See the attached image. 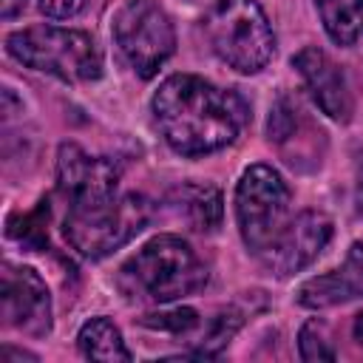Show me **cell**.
Here are the masks:
<instances>
[{
    "instance_id": "2e32d148",
    "label": "cell",
    "mask_w": 363,
    "mask_h": 363,
    "mask_svg": "<svg viewBox=\"0 0 363 363\" xmlns=\"http://www.w3.org/2000/svg\"><path fill=\"white\" fill-rule=\"evenodd\" d=\"M244 326V312L238 309V306H227V309H221L210 323H207V329H204V335H201V343H199V349L193 352L196 357H216L233 337H235V332Z\"/></svg>"
},
{
    "instance_id": "5b68a950",
    "label": "cell",
    "mask_w": 363,
    "mask_h": 363,
    "mask_svg": "<svg viewBox=\"0 0 363 363\" xmlns=\"http://www.w3.org/2000/svg\"><path fill=\"white\" fill-rule=\"evenodd\" d=\"M150 204L139 193L108 196L85 204H68L62 233L68 244L85 258H105L125 247L136 233L145 230Z\"/></svg>"
},
{
    "instance_id": "8992f818",
    "label": "cell",
    "mask_w": 363,
    "mask_h": 363,
    "mask_svg": "<svg viewBox=\"0 0 363 363\" xmlns=\"http://www.w3.org/2000/svg\"><path fill=\"white\" fill-rule=\"evenodd\" d=\"M292 193L269 164H250L235 187V221L250 252L261 255L289 221Z\"/></svg>"
},
{
    "instance_id": "ac0fdd59",
    "label": "cell",
    "mask_w": 363,
    "mask_h": 363,
    "mask_svg": "<svg viewBox=\"0 0 363 363\" xmlns=\"http://www.w3.org/2000/svg\"><path fill=\"white\" fill-rule=\"evenodd\" d=\"M298 119H301V108L295 99H289L286 94H281L272 108H269V119H267V136L269 142L284 145L295 130H298Z\"/></svg>"
},
{
    "instance_id": "3957f363",
    "label": "cell",
    "mask_w": 363,
    "mask_h": 363,
    "mask_svg": "<svg viewBox=\"0 0 363 363\" xmlns=\"http://www.w3.org/2000/svg\"><path fill=\"white\" fill-rule=\"evenodd\" d=\"M6 51L31 71L62 82H94L102 77V54L88 31L60 26H28L6 40Z\"/></svg>"
},
{
    "instance_id": "9c48e42d",
    "label": "cell",
    "mask_w": 363,
    "mask_h": 363,
    "mask_svg": "<svg viewBox=\"0 0 363 363\" xmlns=\"http://www.w3.org/2000/svg\"><path fill=\"white\" fill-rule=\"evenodd\" d=\"M332 218L318 210H303L278 233V238L258 255L275 278H289L306 269L332 241Z\"/></svg>"
},
{
    "instance_id": "d6986e66",
    "label": "cell",
    "mask_w": 363,
    "mask_h": 363,
    "mask_svg": "<svg viewBox=\"0 0 363 363\" xmlns=\"http://www.w3.org/2000/svg\"><path fill=\"white\" fill-rule=\"evenodd\" d=\"M298 352H301V357L309 360V363H315V360H335V357H337L335 349H332V343H329V337H326L323 323H318V320H309V323L301 326Z\"/></svg>"
},
{
    "instance_id": "30bf717a",
    "label": "cell",
    "mask_w": 363,
    "mask_h": 363,
    "mask_svg": "<svg viewBox=\"0 0 363 363\" xmlns=\"http://www.w3.org/2000/svg\"><path fill=\"white\" fill-rule=\"evenodd\" d=\"M119 164L105 156H91L79 145L65 142L57 150V187L68 204H85L116 196Z\"/></svg>"
},
{
    "instance_id": "5bb4252c",
    "label": "cell",
    "mask_w": 363,
    "mask_h": 363,
    "mask_svg": "<svg viewBox=\"0 0 363 363\" xmlns=\"http://www.w3.org/2000/svg\"><path fill=\"white\" fill-rule=\"evenodd\" d=\"M318 11L337 45H354L363 37V0H318Z\"/></svg>"
},
{
    "instance_id": "d4e9b609",
    "label": "cell",
    "mask_w": 363,
    "mask_h": 363,
    "mask_svg": "<svg viewBox=\"0 0 363 363\" xmlns=\"http://www.w3.org/2000/svg\"><path fill=\"white\" fill-rule=\"evenodd\" d=\"M352 335H354V340L363 346V312H360V315H354V323H352Z\"/></svg>"
},
{
    "instance_id": "ba28073f",
    "label": "cell",
    "mask_w": 363,
    "mask_h": 363,
    "mask_svg": "<svg viewBox=\"0 0 363 363\" xmlns=\"http://www.w3.org/2000/svg\"><path fill=\"white\" fill-rule=\"evenodd\" d=\"M0 315L3 323L23 335L43 337L51 332V295L45 281L31 269L6 261L0 272Z\"/></svg>"
},
{
    "instance_id": "603a6c76",
    "label": "cell",
    "mask_w": 363,
    "mask_h": 363,
    "mask_svg": "<svg viewBox=\"0 0 363 363\" xmlns=\"http://www.w3.org/2000/svg\"><path fill=\"white\" fill-rule=\"evenodd\" d=\"M354 201H357V210L363 216V153L357 156V184H354Z\"/></svg>"
},
{
    "instance_id": "cb8c5ba5",
    "label": "cell",
    "mask_w": 363,
    "mask_h": 363,
    "mask_svg": "<svg viewBox=\"0 0 363 363\" xmlns=\"http://www.w3.org/2000/svg\"><path fill=\"white\" fill-rule=\"evenodd\" d=\"M3 357H17V360L28 357V360H37V354H31V352H20V349H11V346L3 349Z\"/></svg>"
},
{
    "instance_id": "7402d4cb",
    "label": "cell",
    "mask_w": 363,
    "mask_h": 363,
    "mask_svg": "<svg viewBox=\"0 0 363 363\" xmlns=\"http://www.w3.org/2000/svg\"><path fill=\"white\" fill-rule=\"evenodd\" d=\"M26 3H28V0H3V9H0V14H3L6 20H11V17H17V14L26 9Z\"/></svg>"
},
{
    "instance_id": "9a60e30c",
    "label": "cell",
    "mask_w": 363,
    "mask_h": 363,
    "mask_svg": "<svg viewBox=\"0 0 363 363\" xmlns=\"http://www.w3.org/2000/svg\"><path fill=\"white\" fill-rule=\"evenodd\" d=\"M182 204L193 230L213 233L221 227V193L213 184H187L182 190Z\"/></svg>"
},
{
    "instance_id": "7c38bea8",
    "label": "cell",
    "mask_w": 363,
    "mask_h": 363,
    "mask_svg": "<svg viewBox=\"0 0 363 363\" xmlns=\"http://www.w3.org/2000/svg\"><path fill=\"white\" fill-rule=\"evenodd\" d=\"M354 298H363V241L349 247L340 269L315 275L298 289V303L306 309H326Z\"/></svg>"
},
{
    "instance_id": "e0dca14e",
    "label": "cell",
    "mask_w": 363,
    "mask_h": 363,
    "mask_svg": "<svg viewBox=\"0 0 363 363\" xmlns=\"http://www.w3.org/2000/svg\"><path fill=\"white\" fill-rule=\"evenodd\" d=\"M48 213H51V207H48V201L43 199L31 213L14 216V218L20 221V227L9 221V224H6L9 238L20 241V244L28 247V250H43V247L48 244Z\"/></svg>"
},
{
    "instance_id": "277c9868",
    "label": "cell",
    "mask_w": 363,
    "mask_h": 363,
    "mask_svg": "<svg viewBox=\"0 0 363 363\" xmlns=\"http://www.w3.org/2000/svg\"><path fill=\"white\" fill-rule=\"evenodd\" d=\"M204 34L216 57L238 74H258L275 51V34L258 0H213Z\"/></svg>"
},
{
    "instance_id": "44dd1931",
    "label": "cell",
    "mask_w": 363,
    "mask_h": 363,
    "mask_svg": "<svg viewBox=\"0 0 363 363\" xmlns=\"http://www.w3.org/2000/svg\"><path fill=\"white\" fill-rule=\"evenodd\" d=\"M82 6H85V0H40V11L54 20H68V17L79 14Z\"/></svg>"
},
{
    "instance_id": "4fadbf2b",
    "label": "cell",
    "mask_w": 363,
    "mask_h": 363,
    "mask_svg": "<svg viewBox=\"0 0 363 363\" xmlns=\"http://www.w3.org/2000/svg\"><path fill=\"white\" fill-rule=\"evenodd\" d=\"M77 346H79L82 357H88V360H102V363H128L130 360V352H128L119 329L108 318H91L88 323H82V329L77 335Z\"/></svg>"
},
{
    "instance_id": "8fae6325",
    "label": "cell",
    "mask_w": 363,
    "mask_h": 363,
    "mask_svg": "<svg viewBox=\"0 0 363 363\" xmlns=\"http://www.w3.org/2000/svg\"><path fill=\"white\" fill-rule=\"evenodd\" d=\"M292 65L298 68V74L303 77L315 105L335 122H349L352 111H354V102H352V91L346 85V77L343 71L335 65V60L315 48V45H306L301 48L295 57H292Z\"/></svg>"
},
{
    "instance_id": "52a82bcc",
    "label": "cell",
    "mask_w": 363,
    "mask_h": 363,
    "mask_svg": "<svg viewBox=\"0 0 363 363\" xmlns=\"http://www.w3.org/2000/svg\"><path fill=\"white\" fill-rule=\"evenodd\" d=\"M113 40L142 79L156 77L176 51V28L156 0H125L113 14Z\"/></svg>"
},
{
    "instance_id": "ffe728a7",
    "label": "cell",
    "mask_w": 363,
    "mask_h": 363,
    "mask_svg": "<svg viewBox=\"0 0 363 363\" xmlns=\"http://www.w3.org/2000/svg\"><path fill=\"white\" fill-rule=\"evenodd\" d=\"M142 326L173 332V335H184V332L199 326V312L190 309V306H179V309H167V312H150V315L142 318Z\"/></svg>"
},
{
    "instance_id": "6da1fadb",
    "label": "cell",
    "mask_w": 363,
    "mask_h": 363,
    "mask_svg": "<svg viewBox=\"0 0 363 363\" xmlns=\"http://www.w3.org/2000/svg\"><path fill=\"white\" fill-rule=\"evenodd\" d=\"M153 119L162 139L182 156H204L235 142L250 119L241 94L196 74H173L153 94Z\"/></svg>"
},
{
    "instance_id": "7a4b0ae2",
    "label": "cell",
    "mask_w": 363,
    "mask_h": 363,
    "mask_svg": "<svg viewBox=\"0 0 363 363\" xmlns=\"http://www.w3.org/2000/svg\"><path fill=\"white\" fill-rule=\"evenodd\" d=\"M122 286L136 298L156 303H173L187 298L207 284V267L196 250L179 235H156L119 269Z\"/></svg>"
}]
</instances>
